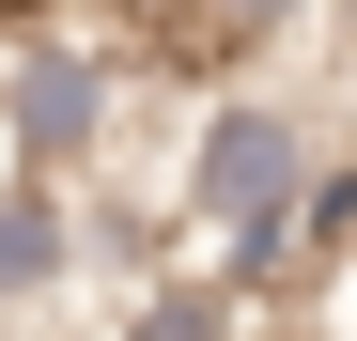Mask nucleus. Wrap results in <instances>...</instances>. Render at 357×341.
I'll list each match as a JSON object with an SVG mask.
<instances>
[{"instance_id": "f257e3e1", "label": "nucleus", "mask_w": 357, "mask_h": 341, "mask_svg": "<svg viewBox=\"0 0 357 341\" xmlns=\"http://www.w3.org/2000/svg\"><path fill=\"white\" fill-rule=\"evenodd\" d=\"M109 125H125V63L93 31H47V16L0 31V155L16 170H93Z\"/></svg>"}, {"instance_id": "7ed1b4c3", "label": "nucleus", "mask_w": 357, "mask_h": 341, "mask_svg": "<svg viewBox=\"0 0 357 341\" xmlns=\"http://www.w3.org/2000/svg\"><path fill=\"white\" fill-rule=\"evenodd\" d=\"M63 279H78V202H63V170H16L0 187V310L63 295Z\"/></svg>"}, {"instance_id": "39448f33", "label": "nucleus", "mask_w": 357, "mask_h": 341, "mask_svg": "<svg viewBox=\"0 0 357 341\" xmlns=\"http://www.w3.org/2000/svg\"><path fill=\"white\" fill-rule=\"evenodd\" d=\"M16 16H31V0H0V31H16Z\"/></svg>"}, {"instance_id": "20e7f679", "label": "nucleus", "mask_w": 357, "mask_h": 341, "mask_svg": "<svg viewBox=\"0 0 357 341\" xmlns=\"http://www.w3.org/2000/svg\"><path fill=\"white\" fill-rule=\"evenodd\" d=\"M125 341H249V295L202 264V279H155V295L125 310Z\"/></svg>"}, {"instance_id": "f03ea898", "label": "nucleus", "mask_w": 357, "mask_h": 341, "mask_svg": "<svg viewBox=\"0 0 357 341\" xmlns=\"http://www.w3.org/2000/svg\"><path fill=\"white\" fill-rule=\"evenodd\" d=\"M311 155H326V125H311L295 93H218V109H202V140H187V170H171V217H187V233L264 217V202L311 187Z\"/></svg>"}]
</instances>
